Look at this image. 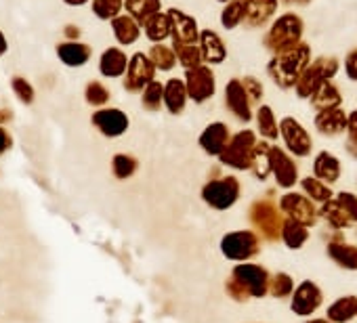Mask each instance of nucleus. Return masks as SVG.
Listing matches in <instances>:
<instances>
[{"mask_svg":"<svg viewBox=\"0 0 357 323\" xmlns=\"http://www.w3.org/2000/svg\"><path fill=\"white\" fill-rule=\"evenodd\" d=\"M269 273L259 267V265H238L234 269V283L238 290L236 294H240L238 298H246V296H255V298H261L269 292Z\"/></svg>","mask_w":357,"mask_h":323,"instance_id":"nucleus-1","label":"nucleus"},{"mask_svg":"<svg viewBox=\"0 0 357 323\" xmlns=\"http://www.w3.org/2000/svg\"><path fill=\"white\" fill-rule=\"evenodd\" d=\"M255 149H257L255 134L250 130H242L231 139V143H227V147L221 153V159L234 168H250Z\"/></svg>","mask_w":357,"mask_h":323,"instance_id":"nucleus-2","label":"nucleus"},{"mask_svg":"<svg viewBox=\"0 0 357 323\" xmlns=\"http://www.w3.org/2000/svg\"><path fill=\"white\" fill-rule=\"evenodd\" d=\"M155 76V68L151 63V59L145 53H135L128 59L126 65V74H124V88L135 93V90H143Z\"/></svg>","mask_w":357,"mask_h":323,"instance_id":"nucleus-3","label":"nucleus"},{"mask_svg":"<svg viewBox=\"0 0 357 323\" xmlns=\"http://www.w3.org/2000/svg\"><path fill=\"white\" fill-rule=\"evenodd\" d=\"M238 194H240V185L236 179L231 177H225L221 181H213L204 187L202 191V198L213 206V208H219V210H225L229 208L236 200H238Z\"/></svg>","mask_w":357,"mask_h":323,"instance_id":"nucleus-4","label":"nucleus"},{"mask_svg":"<svg viewBox=\"0 0 357 323\" xmlns=\"http://www.w3.org/2000/svg\"><path fill=\"white\" fill-rule=\"evenodd\" d=\"M168 19H170V38L174 45H196L200 38L198 24L194 17L185 15L178 9H168Z\"/></svg>","mask_w":357,"mask_h":323,"instance_id":"nucleus-5","label":"nucleus"},{"mask_svg":"<svg viewBox=\"0 0 357 323\" xmlns=\"http://www.w3.org/2000/svg\"><path fill=\"white\" fill-rule=\"evenodd\" d=\"M185 88L188 97H192L196 103H202L215 95V76L206 65H198L188 70L185 76Z\"/></svg>","mask_w":357,"mask_h":323,"instance_id":"nucleus-6","label":"nucleus"},{"mask_svg":"<svg viewBox=\"0 0 357 323\" xmlns=\"http://www.w3.org/2000/svg\"><path fill=\"white\" fill-rule=\"evenodd\" d=\"M259 252V239L250 231L229 233L223 239V254L231 260H246Z\"/></svg>","mask_w":357,"mask_h":323,"instance_id":"nucleus-7","label":"nucleus"},{"mask_svg":"<svg viewBox=\"0 0 357 323\" xmlns=\"http://www.w3.org/2000/svg\"><path fill=\"white\" fill-rule=\"evenodd\" d=\"M269 171L275 175L280 187L288 189L296 183V166L294 162L278 147H269Z\"/></svg>","mask_w":357,"mask_h":323,"instance_id":"nucleus-8","label":"nucleus"},{"mask_svg":"<svg viewBox=\"0 0 357 323\" xmlns=\"http://www.w3.org/2000/svg\"><path fill=\"white\" fill-rule=\"evenodd\" d=\"M282 136L288 145V149L294 153V155H307L311 151V139L307 134V130L292 118H286L282 120Z\"/></svg>","mask_w":357,"mask_h":323,"instance_id":"nucleus-9","label":"nucleus"},{"mask_svg":"<svg viewBox=\"0 0 357 323\" xmlns=\"http://www.w3.org/2000/svg\"><path fill=\"white\" fill-rule=\"evenodd\" d=\"M93 124L105 136H120L128 128V118L120 109H99L93 113Z\"/></svg>","mask_w":357,"mask_h":323,"instance_id":"nucleus-10","label":"nucleus"},{"mask_svg":"<svg viewBox=\"0 0 357 323\" xmlns=\"http://www.w3.org/2000/svg\"><path fill=\"white\" fill-rule=\"evenodd\" d=\"M280 206H282L284 212L290 214L292 221H296V223H301L305 227H309V225L315 223V210H313L311 202L307 198L298 196V194H286L282 198Z\"/></svg>","mask_w":357,"mask_h":323,"instance_id":"nucleus-11","label":"nucleus"},{"mask_svg":"<svg viewBox=\"0 0 357 323\" xmlns=\"http://www.w3.org/2000/svg\"><path fill=\"white\" fill-rule=\"evenodd\" d=\"M321 304V292L315 283L311 281H303L292 296V310L301 317L311 315L317 306Z\"/></svg>","mask_w":357,"mask_h":323,"instance_id":"nucleus-12","label":"nucleus"},{"mask_svg":"<svg viewBox=\"0 0 357 323\" xmlns=\"http://www.w3.org/2000/svg\"><path fill=\"white\" fill-rule=\"evenodd\" d=\"M225 101H227L229 109L234 111V116H238L244 122L250 120V99L244 88V82L231 80L225 88Z\"/></svg>","mask_w":357,"mask_h":323,"instance_id":"nucleus-13","label":"nucleus"},{"mask_svg":"<svg viewBox=\"0 0 357 323\" xmlns=\"http://www.w3.org/2000/svg\"><path fill=\"white\" fill-rule=\"evenodd\" d=\"M91 47L89 45H82L78 40H68V42H61L57 47V57L61 59V63H66L68 68H80V65H86V61L91 59Z\"/></svg>","mask_w":357,"mask_h":323,"instance_id":"nucleus-14","label":"nucleus"},{"mask_svg":"<svg viewBox=\"0 0 357 323\" xmlns=\"http://www.w3.org/2000/svg\"><path fill=\"white\" fill-rule=\"evenodd\" d=\"M198 42H200L198 47H200V53H202V61H206V63H223L227 51H225L223 40L215 32L202 30Z\"/></svg>","mask_w":357,"mask_h":323,"instance_id":"nucleus-15","label":"nucleus"},{"mask_svg":"<svg viewBox=\"0 0 357 323\" xmlns=\"http://www.w3.org/2000/svg\"><path fill=\"white\" fill-rule=\"evenodd\" d=\"M162 103L168 107L170 113H181L185 103H188V88H185V82L178 80V78H170L166 84H164V97H162Z\"/></svg>","mask_w":357,"mask_h":323,"instance_id":"nucleus-16","label":"nucleus"},{"mask_svg":"<svg viewBox=\"0 0 357 323\" xmlns=\"http://www.w3.org/2000/svg\"><path fill=\"white\" fill-rule=\"evenodd\" d=\"M126 65H128V57L124 55V51L112 47L107 49L101 59H99V72L105 78H120L126 74Z\"/></svg>","mask_w":357,"mask_h":323,"instance_id":"nucleus-17","label":"nucleus"},{"mask_svg":"<svg viewBox=\"0 0 357 323\" xmlns=\"http://www.w3.org/2000/svg\"><path fill=\"white\" fill-rule=\"evenodd\" d=\"M227 141H229V132H227V126L217 122V124H211L202 136H200V145L204 147V151H208L211 155H221L223 149L227 147Z\"/></svg>","mask_w":357,"mask_h":323,"instance_id":"nucleus-18","label":"nucleus"},{"mask_svg":"<svg viewBox=\"0 0 357 323\" xmlns=\"http://www.w3.org/2000/svg\"><path fill=\"white\" fill-rule=\"evenodd\" d=\"M112 32H114V38L122 45V47H128L132 42L139 40L141 36V26L130 17V15H118L112 19Z\"/></svg>","mask_w":357,"mask_h":323,"instance_id":"nucleus-19","label":"nucleus"},{"mask_svg":"<svg viewBox=\"0 0 357 323\" xmlns=\"http://www.w3.org/2000/svg\"><path fill=\"white\" fill-rule=\"evenodd\" d=\"M143 32L147 36L149 42L160 45L170 36V19L166 11H158L155 15H151L145 24H143Z\"/></svg>","mask_w":357,"mask_h":323,"instance_id":"nucleus-20","label":"nucleus"},{"mask_svg":"<svg viewBox=\"0 0 357 323\" xmlns=\"http://www.w3.org/2000/svg\"><path fill=\"white\" fill-rule=\"evenodd\" d=\"M313 171H315V177L321 181V183H334L338 181V175H340V164L338 159L324 151L315 157V164H313Z\"/></svg>","mask_w":357,"mask_h":323,"instance_id":"nucleus-21","label":"nucleus"},{"mask_svg":"<svg viewBox=\"0 0 357 323\" xmlns=\"http://www.w3.org/2000/svg\"><path fill=\"white\" fill-rule=\"evenodd\" d=\"M357 317V298L355 296H344L332 302L328 308V319L332 323H349L351 319Z\"/></svg>","mask_w":357,"mask_h":323,"instance_id":"nucleus-22","label":"nucleus"},{"mask_svg":"<svg viewBox=\"0 0 357 323\" xmlns=\"http://www.w3.org/2000/svg\"><path fill=\"white\" fill-rule=\"evenodd\" d=\"M124 7L128 11V15L143 26L151 15H155L160 11V0H124Z\"/></svg>","mask_w":357,"mask_h":323,"instance_id":"nucleus-23","label":"nucleus"},{"mask_svg":"<svg viewBox=\"0 0 357 323\" xmlns=\"http://www.w3.org/2000/svg\"><path fill=\"white\" fill-rule=\"evenodd\" d=\"M252 219L257 221V225L269 235V239H275L280 235V223H278V212L269 206V204H257Z\"/></svg>","mask_w":357,"mask_h":323,"instance_id":"nucleus-24","label":"nucleus"},{"mask_svg":"<svg viewBox=\"0 0 357 323\" xmlns=\"http://www.w3.org/2000/svg\"><path fill=\"white\" fill-rule=\"evenodd\" d=\"M317 128L324 134H338L347 128V118L338 109H324L317 116Z\"/></svg>","mask_w":357,"mask_h":323,"instance_id":"nucleus-25","label":"nucleus"},{"mask_svg":"<svg viewBox=\"0 0 357 323\" xmlns=\"http://www.w3.org/2000/svg\"><path fill=\"white\" fill-rule=\"evenodd\" d=\"M330 258L344 269H357V248L349 244H330L328 246Z\"/></svg>","mask_w":357,"mask_h":323,"instance_id":"nucleus-26","label":"nucleus"},{"mask_svg":"<svg viewBox=\"0 0 357 323\" xmlns=\"http://www.w3.org/2000/svg\"><path fill=\"white\" fill-rule=\"evenodd\" d=\"M282 237H284V242H286V246H288V248L298 250V248H303V244L307 242L309 231H307V227H305V225H301V223H296V221L288 219V221L282 225Z\"/></svg>","mask_w":357,"mask_h":323,"instance_id":"nucleus-27","label":"nucleus"},{"mask_svg":"<svg viewBox=\"0 0 357 323\" xmlns=\"http://www.w3.org/2000/svg\"><path fill=\"white\" fill-rule=\"evenodd\" d=\"M298 32H301V24H298V19L292 17V15L282 17V19L275 24V28H273V36L278 38L280 45H292V42L296 40Z\"/></svg>","mask_w":357,"mask_h":323,"instance_id":"nucleus-28","label":"nucleus"},{"mask_svg":"<svg viewBox=\"0 0 357 323\" xmlns=\"http://www.w3.org/2000/svg\"><path fill=\"white\" fill-rule=\"evenodd\" d=\"M153 63L155 70H162V72H168L174 68L176 63V55H174V49L166 47V45H153L149 49V55H147Z\"/></svg>","mask_w":357,"mask_h":323,"instance_id":"nucleus-29","label":"nucleus"},{"mask_svg":"<svg viewBox=\"0 0 357 323\" xmlns=\"http://www.w3.org/2000/svg\"><path fill=\"white\" fill-rule=\"evenodd\" d=\"M172 49H174L176 61L181 63L185 70L202 65V53H200L198 45H174Z\"/></svg>","mask_w":357,"mask_h":323,"instance_id":"nucleus-30","label":"nucleus"},{"mask_svg":"<svg viewBox=\"0 0 357 323\" xmlns=\"http://www.w3.org/2000/svg\"><path fill=\"white\" fill-rule=\"evenodd\" d=\"M273 9H275V0H248L246 3V19L250 24L265 22Z\"/></svg>","mask_w":357,"mask_h":323,"instance_id":"nucleus-31","label":"nucleus"},{"mask_svg":"<svg viewBox=\"0 0 357 323\" xmlns=\"http://www.w3.org/2000/svg\"><path fill=\"white\" fill-rule=\"evenodd\" d=\"M321 216L334 227V229H342V227H347V225H351V219L347 216V212L342 210V206L338 204V202H326L324 204V208H321Z\"/></svg>","mask_w":357,"mask_h":323,"instance_id":"nucleus-32","label":"nucleus"},{"mask_svg":"<svg viewBox=\"0 0 357 323\" xmlns=\"http://www.w3.org/2000/svg\"><path fill=\"white\" fill-rule=\"evenodd\" d=\"M246 17V0H231V3L225 7L223 15H221V22L227 30L236 28L242 19Z\"/></svg>","mask_w":357,"mask_h":323,"instance_id":"nucleus-33","label":"nucleus"},{"mask_svg":"<svg viewBox=\"0 0 357 323\" xmlns=\"http://www.w3.org/2000/svg\"><path fill=\"white\" fill-rule=\"evenodd\" d=\"M122 7H124V0H93V13H95V17L107 19V22L118 17Z\"/></svg>","mask_w":357,"mask_h":323,"instance_id":"nucleus-34","label":"nucleus"},{"mask_svg":"<svg viewBox=\"0 0 357 323\" xmlns=\"http://www.w3.org/2000/svg\"><path fill=\"white\" fill-rule=\"evenodd\" d=\"M162 97H164V86L155 80H151L145 88H143V105L151 111H155L162 105Z\"/></svg>","mask_w":357,"mask_h":323,"instance_id":"nucleus-35","label":"nucleus"},{"mask_svg":"<svg viewBox=\"0 0 357 323\" xmlns=\"http://www.w3.org/2000/svg\"><path fill=\"white\" fill-rule=\"evenodd\" d=\"M303 189L309 194V198H311V200H315V202H324V204H326V202L330 200V196H332V194H330V189H328L319 179H311V177H309V179H303Z\"/></svg>","mask_w":357,"mask_h":323,"instance_id":"nucleus-36","label":"nucleus"},{"mask_svg":"<svg viewBox=\"0 0 357 323\" xmlns=\"http://www.w3.org/2000/svg\"><path fill=\"white\" fill-rule=\"evenodd\" d=\"M84 97H86V101H89L91 105L101 107V105H105V103L109 101V90H107L101 82L95 80V82H91V84L86 86Z\"/></svg>","mask_w":357,"mask_h":323,"instance_id":"nucleus-37","label":"nucleus"},{"mask_svg":"<svg viewBox=\"0 0 357 323\" xmlns=\"http://www.w3.org/2000/svg\"><path fill=\"white\" fill-rule=\"evenodd\" d=\"M257 120H259L261 134H265L267 139H275L278 136V124H275L273 113H271L269 107H261L259 113H257Z\"/></svg>","mask_w":357,"mask_h":323,"instance_id":"nucleus-38","label":"nucleus"},{"mask_svg":"<svg viewBox=\"0 0 357 323\" xmlns=\"http://www.w3.org/2000/svg\"><path fill=\"white\" fill-rule=\"evenodd\" d=\"M135 171H137V162L130 155H124V153L114 155V175L118 179H128Z\"/></svg>","mask_w":357,"mask_h":323,"instance_id":"nucleus-39","label":"nucleus"},{"mask_svg":"<svg viewBox=\"0 0 357 323\" xmlns=\"http://www.w3.org/2000/svg\"><path fill=\"white\" fill-rule=\"evenodd\" d=\"M292 279L286 275V273H278L271 281H269V292L275 296V298H284V296H290L292 294Z\"/></svg>","mask_w":357,"mask_h":323,"instance_id":"nucleus-40","label":"nucleus"},{"mask_svg":"<svg viewBox=\"0 0 357 323\" xmlns=\"http://www.w3.org/2000/svg\"><path fill=\"white\" fill-rule=\"evenodd\" d=\"M11 86H13V90H15V95L20 97L22 103L30 105V103L34 101V86H32L26 78L15 76V78L11 80Z\"/></svg>","mask_w":357,"mask_h":323,"instance_id":"nucleus-41","label":"nucleus"},{"mask_svg":"<svg viewBox=\"0 0 357 323\" xmlns=\"http://www.w3.org/2000/svg\"><path fill=\"white\" fill-rule=\"evenodd\" d=\"M336 202L342 206V210L347 212V216L351 219V223H357V198L353 194H338Z\"/></svg>","mask_w":357,"mask_h":323,"instance_id":"nucleus-42","label":"nucleus"},{"mask_svg":"<svg viewBox=\"0 0 357 323\" xmlns=\"http://www.w3.org/2000/svg\"><path fill=\"white\" fill-rule=\"evenodd\" d=\"M347 74H349L353 80H357V53H353V55L349 57V61H347Z\"/></svg>","mask_w":357,"mask_h":323,"instance_id":"nucleus-43","label":"nucleus"},{"mask_svg":"<svg viewBox=\"0 0 357 323\" xmlns=\"http://www.w3.org/2000/svg\"><path fill=\"white\" fill-rule=\"evenodd\" d=\"M347 128H349L351 139L357 143V111H355L353 116H349V120H347Z\"/></svg>","mask_w":357,"mask_h":323,"instance_id":"nucleus-44","label":"nucleus"},{"mask_svg":"<svg viewBox=\"0 0 357 323\" xmlns=\"http://www.w3.org/2000/svg\"><path fill=\"white\" fill-rule=\"evenodd\" d=\"M9 145H11V139H9V134L5 132V128L0 126V153H3Z\"/></svg>","mask_w":357,"mask_h":323,"instance_id":"nucleus-45","label":"nucleus"},{"mask_svg":"<svg viewBox=\"0 0 357 323\" xmlns=\"http://www.w3.org/2000/svg\"><path fill=\"white\" fill-rule=\"evenodd\" d=\"M63 34H66L68 40H78V38H80V30H78L76 26H68V28L63 30Z\"/></svg>","mask_w":357,"mask_h":323,"instance_id":"nucleus-46","label":"nucleus"},{"mask_svg":"<svg viewBox=\"0 0 357 323\" xmlns=\"http://www.w3.org/2000/svg\"><path fill=\"white\" fill-rule=\"evenodd\" d=\"M7 49H9L7 38H5V34H3V32H0V57H3V55L7 53Z\"/></svg>","mask_w":357,"mask_h":323,"instance_id":"nucleus-47","label":"nucleus"},{"mask_svg":"<svg viewBox=\"0 0 357 323\" xmlns=\"http://www.w3.org/2000/svg\"><path fill=\"white\" fill-rule=\"evenodd\" d=\"M66 5H70V7H82V5H86L89 0H63Z\"/></svg>","mask_w":357,"mask_h":323,"instance_id":"nucleus-48","label":"nucleus"},{"mask_svg":"<svg viewBox=\"0 0 357 323\" xmlns=\"http://www.w3.org/2000/svg\"><path fill=\"white\" fill-rule=\"evenodd\" d=\"M11 120V113H5V111H0V122H7Z\"/></svg>","mask_w":357,"mask_h":323,"instance_id":"nucleus-49","label":"nucleus"},{"mask_svg":"<svg viewBox=\"0 0 357 323\" xmlns=\"http://www.w3.org/2000/svg\"><path fill=\"white\" fill-rule=\"evenodd\" d=\"M307 323H332V321H326V319H313V321H307Z\"/></svg>","mask_w":357,"mask_h":323,"instance_id":"nucleus-50","label":"nucleus"},{"mask_svg":"<svg viewBox=\"0 0 357 323\" xmlns=\"http://www.w3.org/2000/svg\"><path fill=\"white\" fill-rule=\"evenodd\" d=\"M223 3H225V0H223Z\"/></svg>","mask_w":357,"mask_h":323,"instance_id":"nucleus-51","label":"nucleus"}]
</instances>
